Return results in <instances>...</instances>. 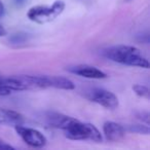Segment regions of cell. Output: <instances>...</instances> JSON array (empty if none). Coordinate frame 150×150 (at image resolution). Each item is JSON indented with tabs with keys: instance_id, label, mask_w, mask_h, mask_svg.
Instances as JSON below:
<instances>
[{
	"instance_id": "obj_20",
	"label": "cell",
	"mask_w": 150,
	"mask_h": 150,
	"mask_svg": "<svg viewBox=\"0 0 150 150\" xmlns=\"http://www.w3.org/2000/svg\"><path fill=\"white\" fill-rule=\"evenodd\" d=\"M24 1H25V0H15V2L17 3V4H21V3H24Z\"/></svg>"
},
{
	"instance_id": "obj_4",
	"label": "cell",
	"mask_w": 150,
	"mask_h": 150,
	"mask_svg": "<svg viewBox=\"0 0 150 150\" xmlns=\"http://www.w3.org/2000/svg\"><path fill=\"white\" fill-rule=\"evenodd\" d=\"M65 9L64 1H54L52 6H45V5H37L33 6L29 9L27 16L32 22L38 24H44L47 22L52 21L56 19L59 15L63 13Z\"/></svg>"
},
{
	"instance_id": "obj_11",
	"label": "cell",
	"mask_w": 150,
	"mask_h": 150,
	"mask_svg": "<svg viewBox=\"0 0 150 150\" xmlns=\"http://www.w3.org/2000/svg\"><path fill=\"white\" fill-rule=\"evenodd\" d=\"M47 78V84L48 88H54L59 90H65V91H72L75 88V84L73 81L66 77L62 76H46Z\"/></svg>"
},
{
	"instance_id": "obj_7",
	"label": "cell",
	"mask_w": 150,
	"mask_h": 150,
	"mask_svg": "<svg viewBox=\"0 0 150 150\" xmlns=\"http://www.w3.org/2000/svg\"><path fill=\"white\" fill-rule=\"evenodd\" d=\"M67 70L73 74L79 75L82 77L90 78V79H103L106 78L107 75L102 70L90 65H76V66L69 67Z\"/></svg>"
},
{
	"instance_id": "obj_1",
	"label": "cell",
	"mask_w": 150,
	"mask_h": 150,
	"mask_svg": "<svg viewBox=\"0 0 150 150\" xmlns=\"http://www.w3.org/2000/svg\"><path fill=\"white\" fill-rule=\"evenodd\" d=\"M103 54L115 63L140 68H149V62L139 48L132 45H115L104 50Z\"/></svg>"
},
{
	"instance_id": "obj_18",
	"label": "cell",
	"mask_w": 150,
	"mask_h": 150,
	"mask_svg": "<svg viewBox=\"0 0 150 150\" xmlns=\"http://www.w3.org/2000/svg\"><path fill=\"white\" fill-rule=\"evenodd\" d=\"M5 16V6L2 3V1H0V19Z\"/></svg>"
},
{
	"instance_id": "obj_6",
	"label": "cell",
	"mask_w": 150,
	"mask_h": 150,
	"mask_svg": "<svg viewBox=\"0 0 150 150\" xmlns=\"http://www.w3.org/2000/svg\"><path fill=\"white\" fill-rule=\"evenodd\" d=\"M88 99L107 109H115L118 107V99L112 92L104 88H94L90 93Z\"/></svg>"
},
{
	"instance_id": "obj_8",
	"label": "cell",
	"mask_w": 150,
	"mask_h": 150,
	"mask_svg": "<svg viewBox=\"0 0 150 150\" xmlns=\"http://www.w3.org/2000/svg\"><path fill=\"white\" fill-rule=\"evenodd\" d=\"M103 132L106 139L111 142L121 141L127 133L125 127L113 121H106L103 125Z\"/></svg>"
},
{
	"instance_id": "obj_12",
	"label": "cell",
	"mask_w": 150,
	"mask_h": 150,
	"mask_svg": "<svg viewBox=\"0 0 150 150\" xmlns=\"http://www.w3.org/2000/svg\"><path fill=\"white\" fill-rule=\"evenodd\" d=\"M125 131L129 133L139 134V135H148L150 133V129L147 125H129L127 127H125Z\"/></svg>"
},
{
	"instance_id": "obj_2",
	"label": "cell",
	"mask_w": 150,
	"mask_h": 150,
	"mask_svg": "<svg viewBox=\"0 0 150 150\" xmlns=\"http://www.w3.org/2000/svg\"><path fill=\"white\" fill-rule=\"evenodd\" d=\"M1 86L11 92L40 90V88H48L46 76H34V75H13L9 77H1Z\"/></svg>"
},
{
	"instance_id": "obj_13",
	"label": "cell",
	"mask_w": 150,
	"mask_h": 150,
	"mask_svg": "<svg viewBox=\"0 0 150 150\" xmlns=\"http://www.w3.org/2000/svg\"><path fill=\"white\" fill-rule=\"evenodd\" d=\"M133 91L135 92V94L137 95V96L141 97V98L149 99L150 93L147 86H141V84H135V86H133Z\"/></svg>"
},
{
	"instance_id": "obj_3",
	"label": "cell",
	"mask_w": 150,
	"mask_h": 150,
	"mask_svg": "<svg viewBox=\"0 0 150 150\" xmlns=\"http://www.w3.org/2000/svg\"><path fill=\"white\" fill-rule=\"evenodd\" d=\"M63 131L66 138L70 140H91L94 142L102 141V135L94 125L80 122L73 117Z\"/></svg>"
},
{
	"instance_id": "obj_19",
	"label": "cell",
	"mask_w": 150,
	"mask_h": 150,
	"mask_svg": "<svg viewBox=\"0 0 150 150\" xmlns=\"http://www.w3.org/2000/svg\"><path fill=\"white\" fill-rule=\"evenodd\" d=\"M4 35H6V31H5V29L2 26L0 25V36H4Z\"/></svg>"
},
{
	"instance_id": "obj_10",
	"label": "cell",
	"mask_w": 150,
	"mask_h": 150,
	"mask_svg": "<svg viewBox=\"0 0 150 150\" xmlns=\"http://www.w3.org/2000/svg\"><path fill=\"white\" fill-rule=\"evenodd\" d=\"M45 118H46V122L48 123L50 127H54V129H64L72 117L67 116V115H64L62 113H58V112H48L46 113Z\"/></svg>"
},
{
	"instance_id": "obj_14",
	"label": "cell",
	"mask_w": 150,
	"mask_h": 150,
	"mask_svg": "<svg viewBox=\"0 0 150 150\" xmlns=\"http://www.w3.org/2000/svg\"><path fill=\"white\" fill-rule=\"evenodd\" d=\"M29 38L27 33H23V32H19V33L13 34L9 38V41L13 44H20L26 42Z\"/></svg>"
},
{
	"instance_id": "obj_9",
	"label": "cell",
	"mask_w": 150,
	"mask_h": 150,
	"mask_svg": "<svg viewBox=\"0 0 150 150\" xmlns=\"http://www.w3.org/2000/svg\"><path fill=\"white\" fill-rule=\"evenodd\" d=\"M25 118L21 113L11 109L0 108V125H23Z\"/></svg>"
},
{
	"instance_id": "obj_16",
	"label": "cell",
	"mask_w": 150,
	"mask_h": 150,
	"mask_svg": "<svg viewBox=\"0 0 150 150\" xmlns=\"http://www.w3.org/2000/svg\"><path fill=\"white\" fill-rule=\"evenodd\" d=\"M1 77H2V76L0 75V96H7V95L11 94V92L1 86Z\"/></svg>"
},
{
	"instance_id": "obj_5",
	"label": "cell",
	"mask_w": 150,
	"mask_h": 150,
	"mask_svg": "<svg viewBox=\"0 0 150 150\" xmlns=\"http://www.w3.org/2000/svg\"><path fill=\"white\" fill-rule=\"evenodd\" d=\"M16 131H17L18 135L22 138L26 144H28L31 147L35 148H41L46 144L47 140H46L45 136L41 133V132L37 131L32 127H24L23 125H16Z\"/></svg>"
},
{
	"instance_id": "obj_15",
	"label": "cell",
	"mask_w": 150,
	"mask_h": 150,
	"mask_svg": "<svg viewBox=\"0 0 150 150\" xmlns=\"http://www.w3.org/2000/svg\"><path fill=\"white\" fill-rule=\"evenodd\" d=\"M138 118L141 119L142 121H145L146 123H149V113L148 112H145V111H142V112L138 113Z\"/></svg>"
},
{
	"instance_id": "obj_17",
	"label": "cell",
	"mask_w": 150,
	"mask_h": 150,
	"mask_svg": "<svg viewBox=\"0 0 150 150\" xmlns=\"http://www.w3.org/2000/svg\"><path fill=\"white\" fill-rule=\"evenodd\" d=\"M9 149H15L11 145L6 144L4 141L0 140V150H9Z\"/></svg>"
}]
</instances>
